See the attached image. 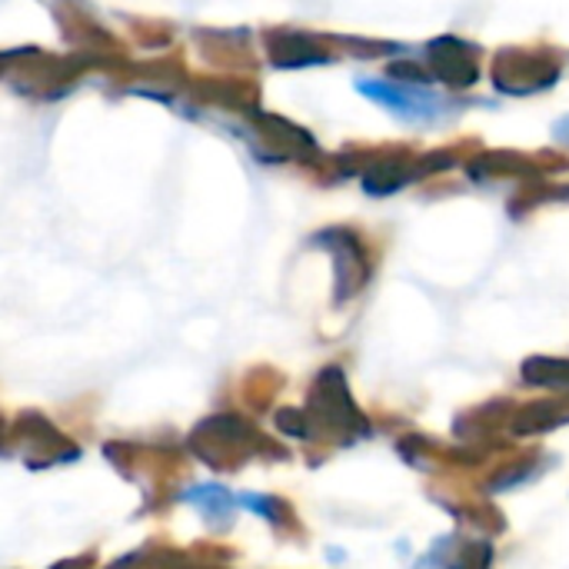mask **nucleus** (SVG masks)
Here are the masks:
<instances>
[{
    "instance_id": "1",
    "label": "nucleus",
    "mask_w": 569,
    "mask_h": 569,
    "mask_svg": "<svg viewBox=\"0 0 569 569\" xmlns=\"http://www.w3.org/2000/svg\"><path fill=\"white\" fill-rule=\"evenodd\" d=\"M307 413H310L317 433H327V440H337L343 447L373 437V423L360 410V403L353 400L350 380H347L340 363H330L317 373V380L310 387V410Z\"/></svg>"
},
{
    "instance_id": "2",
    "label": "nucleus",
    "mask_w": 569,
    "mask_h": 569,
    "mask_svg": "<svg viewBox=\"0 0 569 569\" xmlns=\"http://www.w3.org/2000/svg\"><path fill=\"white\" fill-rule=\"evenodd\" d=\"M357 90L373 97L380 107H387L403 123H417V127L420 123H440V120H447L457 110V100H450V97H443V93H437L430 87L410 83V80L373 77V80H360Z\"/></svg>"
},
{
    "instance_id": "3",
    "label": "nucleus",
    "mask_w": 569,
    "mask_h": 569,
    "mask_svg": "<svg viewBox=\"0 0 569 569\" xmlns=\"http://www.w3.org/2000/svg\"><path fill=\"white\" fill-rule=\"evenodd\" d=\"M313 243H323L333 257V303L343 307L353 297H360L373 277V257L363 247L360 233H353L347 227H333V230L317 233Z\"/></svg>"
},
{
    "instance_id": "4",
    "label": "nucleus",
    "mask_w": 569,
    "mask_h": 569,
    "mask_svg": "<svg viewBox=\"0 0 569 569\" xmlns=\"http://www.w3.org/2000/svg\"><path fill=\"white\" fill-rule=\"evenodd\" d=\"M569 423V397H550V400H540V403H527V407H517L513 410V420H510V433L517 440H527V437H540V433H550V430H560Z\"/></svg>"
},
{
    "instance_id": "5",
    "label": "nucleus",
    "mask_w": 569,
    "mask_h": 569,
    "mask_svg": "<svg viewBox=\"0 0 569 569\" xmlns=\"http://www.w3.org/2000/svg\"><path fill=\"white\" fill-rule=\"evenodd\" d=\"M547 470L543 463V453L540 450H530V453H520L513 460H503L490 477H487V497H497V493H513V490H523L530 487L533 480H540Z\"/></svg>"
},
{
    "instance_id": "6",
    "label": "nucleus",
    "mask_w": 569,
    "mask_h": 569,
    "mask_svg": "<svg viewBox=\"0 0 569 569\" xmlns=\"http://www.w3.org/2000/svg\"><path fill=\"white\" fill-rule=\"evenodd\" d=\"M520 383L547 390L550 397H569V357H527L520 363Z\"/></svg>"
},
{
    "instance_id": "7",
    "label": "nucleus",
    "mask_w": 569,
    "mask_h": 569,
    "mask_svg": "<svg viewBox=\"0 0 569 569\" xmlns=\"http://www.w3.org/2000/svg\"><path fill=\"white\" fill-rule=\"evenodd\" d=\"M503 60L513 63V73H520V77H513L510 83L500 87L507 93H537V90L550 87L557 80V73H560L557 63H547V60L527 57V53H503Z\"/></svg>"
},
{
    "instance_id": "8",
    "label": "nucleus",
    "mask_w": 569,
    "mask_h": 569,
    "mask_svg": "<svg viewBox=\"0 0 569 569\" xmlns=\"http://www.w3.org/2000/svg\"><path fill=\"white\" fill-rule=\"evenodd\" d=\"M493 563H497V543H493V537H473V540H467L460 533L457 550H453L447 569H493Z\"/></svg>"
},
{
    "instance_id": "9",
    "label": "nucleus",
    "mask_w": 569,
    "mask_h": 569,
    "mask_svg": "<svg viewBox=\"0 0 569 569\" xmlns=\"http://www.w3.org/2000/svg\"><path fill=\"white\" fill-rule=\"evenodd\" d=\"M240 503H243L247 510H253L257 517H263L267 523H273V527H287V523L293 520V510H290V503H287V500H280V497H260V493H247V497H240Z\"/></svg>"
},
{
    "instance_id": "10",
    "label": "nucleus",
    "mask_w": 569,
    "mask_h": 569,
    "mask_svg": "<svg viewBox=\"0 0 569 569\" xmlns=\"http://www.w3.org/2000/svg\"><path fill=\"white\" fill-rule=\"evenodd\" d=\"M187 500L200 503L210 517H230L233 510V497L223 487H197L193 493H187Z\"/></svg>"
},
{
    "instance_id": "11",
    "label": "nucleus",
    "mask_w": 569,
    "mask_h": 569,
    "mask_svg": "<svg viewBox=\"0 0 569 569\" xmlns=\"http://www.w3.org/2000/svg\"><path fill=\"white\" fill-rule=\"evenodd\" d=\"M457 540H460V533H447V537L433 540V547L413 563V569H447L453 550H457Z\"/></svg>"
},
{
    "instance_id": "12",
    "label": "nucleus",
    "mask_w": 569,
    "mask_h": 569,
    "mask_svg": "<svg viewBox=\"0 0 569 569\" xmlns=\"http://www.w3.org/2000/svg\"><path fill=\"white\" fill-rule=\"evenodd\" d=\"M553 137H557L560 143H569V117H563V120H557V123H553Z\"/></svg>"
}]
</instances>
